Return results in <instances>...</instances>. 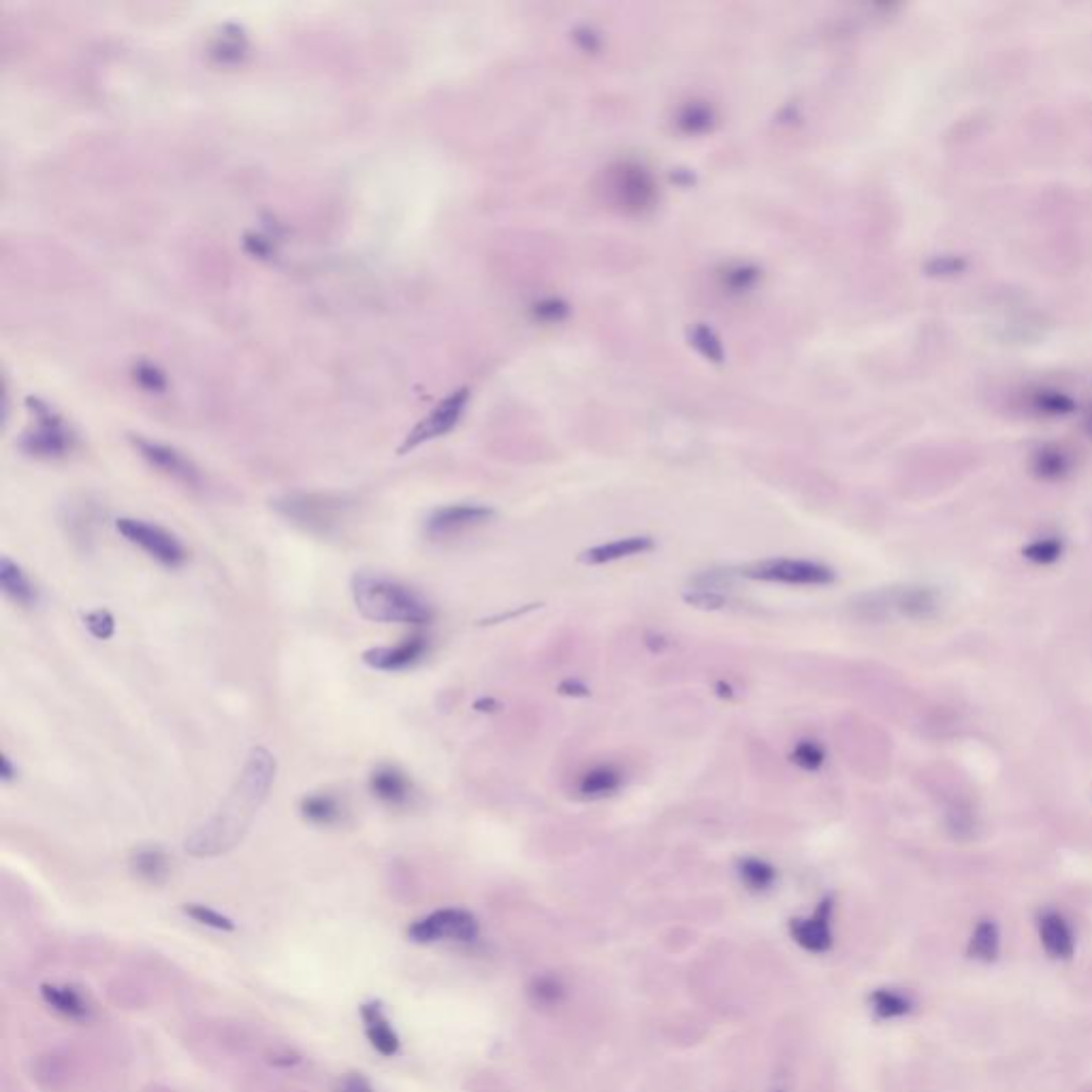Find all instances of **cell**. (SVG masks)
<instances>
[{"instance_id":"obj_1","label":"cell","mask_w":1092,"mask_h":1092,"mask_svg":"<svg viewBox=\"0 0 1092 1092\" xmlns=\"http://www.w3.org/2000/svg\"><path fill=\"white\" fill-rule=\"evenodd\" d=\"M275 779V760L269 751L254 749L246 762V768L220 811L211 822L203 824L201 828L186 841V851L192 856H216L235 847L242 841V834L248 830L252 818L259 813V806L268 798L269 787Z\"/></svg>"},{"instance_id":"obj_2","label":"cell","mask_w":1092,"mask_h":1092,"mask_svg":"<svg viewBox=\"0 0 1092 1092\" xmlns=\"http://www.w3.org/2000/svg\"><path fill=\"white\" fill-rule=\"evenodd\" d=\"M352 600L363 617L376 624L421 625L431 619L429 604L388 576L357 572L352 576Z\"/></svg>"},{"instance_id":"obj_3","label":"cell","mask_w":1092,"mask_h":1092,"mask_svg":"<svg viewBox=\"0 0 1092 1092\" xmlns=\"http://www.w3.org/2000/svg\"><path fill=\"white\" fill-rule=\"evenodd\" d=\"M26 404H29L34 425L22 438V448L29 452V455L43 459H54L65 455L70 448V444H73V436H70L67 423L62 421L50 406L43 404L41 399L29 397L26 399Z\"/></svg>"},{"instance_id":"obj_4","label":"cell","mask_w":1092,"mask_h":1092,"mask_svg":"<svg viewBox=\"0 0 1092 1092\" xmlns=\"http://www.w3.org/2000/svg\"><path fill=\"white\" fill-rule=\"evenodd\" d=\"M741 574L753 581L809 585V587H820V585H830L834 581L832 567L818 562H806V559H768V562L747 566Z\"/></svg>"},{"instance_id":"obj_5","label":"cell","mask_w":1092,"mask_h":1092,"mask_svg":"<svg viewBox=\"0 0 1092 1092\" xmlns=\"http://www.w3.org/2000/svg\"><path fill=\"white\" fill-rule=\"evenodd\" d=\"M478 935V922L466 909H440L407 928L414 943H436V941H472Z\"/></svg>"},{"instance_id":"obj_6","label":"cell","mask_w":1092,"mask_h":1092,"mask_svg":"<svg viewBox=\"0 0 1092 1092\" xmlns=\"http://www.w3.org/2000/svg\"><path fill=\"white\" fill-rule=\"evenodd\" d=\"M115 529H118L129 543L141 546L149 557H154L156 562H161L165 566L171 567L180 566L186 559V550L180 540L173 534H169L167 529L152 526V523L124 517L115 521Z\"/></svg>"},{"instance_id":"obj_7","label":"cell","mask_w":1092,"mask_h":1092,"mask_svg":"<svg viewBox=\"0 0 1092 1092\" xmlns=\"http://www.w3.org/2000/svg\"><path fill=\"white\" fill-rule=\"evenodd\" d=\"M467 399H469L467 388H459L452 395H448L447 399H444V402H440L436 407H433V412L429 416H425V419L416 425L410 433H407V438L404 440L399 452L414 450L416 447H421V444L429 442V440H436V438L444 436V433H448L459 423L461 416H464Z\"/></svg>"},{"instance_id":"obj_8","label":"cell","mask_w":1092,"mask_h":1092,"mask_svg":"<svg viewBox=\"0 0 1092 1092\" xmlns=\"http://www.w3.org/2000/svg\"><path fill=\"white\" fill-rule=\"evenodd\" d=\"M491 517L493 510L486 508V506H476V504L444 506V508H438L427 519V523H425V531H427L431 538H447L461 534V531L466 529H472L476 526H483V523L489 521Z\"/></svg>"},{"instance_id":"obj_9","label":"cell","mask_w":1092,"mask_h":1092,"mask_svg":"<svg viewBox=\"0 0 1092 1092\" xmlns=\"http://www.w3.org/2000/svg\"><path fill=\"white\" fill-rule=\"evenodd\" d=\"M612 192L621 208L641 211L651 206L655 197L649 173L638 165H621L612 175Z\"/></svg>"},{"instance_id":"obj_10","label":"cell","mask_w":1092,"mask_h":1092,"mask_svg":"<svg viewBox=\"0 0 1092 1092\" xmlns=\"http://www.w3.org/2000/svg\"><path fill=\"white\" fill-rule=\"evenodd\" d=\"M130 442H132V447L139 450V455L144 457L149 466L161 469V472L173 476L182 483H189V485L199 481L197 467H194L184 455H180V452H177L175 448L167 447V444H161V442L146 440L141 436H132Z\"/></svg>"},{"instance_id":"obj_11","label":"cell","mask_w":1092,"mask_h":1092,"mask_svg":"<svg viewBox=\"0 0 1092 1092\" xmlns=\"http://www.w3.org/2000/svg\"><path fill=\"white\" fill-rule=\"evenodd\" d=\"M278 508L287 514L288 519L304 523L308 527H321L335 523L337 514H340L342 506L337 500H328V497H316V495H292L278 504Z\"/></svg>"},{"instance_id":"obj_12","label":"cell","mask_w":1092,"mask_h":1092,"mask_svg":"<svg viewBox=\"0 0 1092 1092\" xmlns=\"http://www.w3.org/2000/svg\"><path fill=\"white\" fill-rule=\"evenodd\" d=\"M1039 943L1052 961H1071L1076 954V935L1067 918L1059 911H1043L1037 918Z\"/></svg>"},{"instance_id":"obj_13","label":"cell","mask_w":1092,"mask_h":1092,"mask_svg":"<svg viewBox=\"0 0 1092 1092\" xmlns=\"http://www.w3.org/2000/svg\"><path fill=\"white\" fill-rule=\"evenodd\" d=\"M425 651H427V641L423 636H412L397 646H378V649L366 651L363 662L376 670H402L419 662Z\"/></svg>"},{"instance_id":"obj_14","label":"cell","mask_w":1092,"mask_h":1092,"mask_svg":"<svg viewBox=\"0 0 1092 1092\" xmlns=\"http://www.w3.org/2000/svg\"><path fill=\"white\" fill-rule=\"evenodd\" d=\"M830 916L832 899H825L809 920H792V926H789L792 928V937L803 947L811 949V952H828L832 945Z\"/></svg>"},{"instance_id":"obj_15","label":"cell","mask_w":1092,"mask_h":1092,"mask_svg":"<svg viewBox=\"0 0 1092 1092\" xmlns=\"http://www.w3.org/2000/svg\"><path fill=\"white\" fill-rule=\"evenodd\" d=\"M361 1018L363 1024H366V1035L369 1039V1043L374 1045V1050L387 1056V1059L388 1056H395L399 1052V1037L393 1031V1026H390L383 1005L376 1001L366 1003V1005L361 1007Z\"/></svg>"},{"instance_id":"obj_16","label":"cell","mask_w":1092,"mask_h":1092,"mask_svg":"<svg viewBox=\"0 0 1092 1092\" xmlns=\"http://www.w3.org/2000/svg\"><path fill=\"white\" fill-rule=\"evenodd\" d=\"M1001 949H1003L1001 926L990 918L980 920L971 932L969 943H966V956L975 963L992 964L1001 958Z\"/></svg>"},{"instance_id":"obj_17","label":"cell","mask_w":1092,"mask_h":1092,"mask_svg":"<svg viewBox=\"0 0 1092 1092\" xmlns=\"http://www.w3.org/2000/svg\"><path fill=\"white\" fill-rule=\"evenodd\" d=\"M651 548H653V540L649 536H629V538H619V540H612V543L585 550L581 559L589 566H602V564L619 562V559L643 555Z\"/></svg>"},{"instance_id":"obj_18","label":"cell","mask_w":1092,"mask_h":1092,"mask_svg":"<svg viewBox=\"0 0 1092 1092\" xmlns=\"http://www.w3.org/2000/svg\"><path fill=\"white\" fill-rule=\"evenodd\" d=\"M369 789L378 801L387 804H404L410 798V781L393 766H380L371 772Z\"/></svg>"},{"instance_id":"obj_19","label":"cell","mask_w":1092,"mask_h":1092,"mask_svg":"<svg viewBox=\"0 0 1092 1092\" xmlns=\"http://www.w3.org/2000/svg\"><path fill=\"white\" fill-rule=\"evenodd\" d=\"M0 587L20 606H32L39 600L37 587L29 579V574L9 557L0 559Z\"/></svg>"},{"instance_id":"obj_20","label":"cell","mask_w":1092,"mask_h":1092,"mask_svg":"<svg viewBox=\"0 0 1092 1092\" xmlns=\"http://www.w3.org/2000/svg\"><path fill=\"white\" fill-rule=\"evenodd\" d=\"M41 994H43V1001L48 1003V1005L58 1011L65 1018L70 1020H88L90 1018V1007H88V1003L84 1001L82 994L77 990L69 988V985H41Z\"/></svg>"},{"instance_id":"obj_21","label":"cell","mask_w":1092,"mask_h":1092,"mask_svg":"<svg viewBox=\"0 0 1092 1092\" xmlns=\"http://www.w3.org/2000/svg\"><path fill=\"white\" fill-rule=\"evenodd\" d=\"M621 781H624V777H621V772L615 766L610 764L593 766L581 777L579 794L589 798V801H600V798L615 794L621 787Z\"/></svg>"},{"instance_id":"obj_22","label":"cell","mask_w":1092,"mask_h":1092,"mask_svg":"<svg viewBox=\"0 0 1092 1092\" xmlns=\"http://www.w3.org/2000/svg\"><path fill=\"white\" fill-rule=\"evenodd\" d=\"M894 606L907 617H928L937 610L935 591L926 587H907L894 596Z\"/></svg>"},{"instance_id":"obj_23","label":"cell","mask_w":1092,"mask_h":1092,"mask_svg":"<svg viewBox=\"0 0 1092 1092\" xmlns=\"http://www.w3.org/2000/svg\"><path fill=\"white\" fill-rule=\"evenodd\" d=\"M130 864L135 875L149 884H161L169 873V858L165 856V851L156 847H146L135 851Z\"/></svg>"},{"instance_id":"obj_24","label":"cell","mask_w":1092,"mask_h":1092,"mask_svg":"<svg viewBox=\"0 0 1092 1092\" xmlns=\"http://www.w3.org/2000/svg\"><path fill=\"white\" fill-rule=\"evenodd\" d=\"M871 1007H873L877 1018L894 1020V1018L909 1016L913 1011V1001L907 997V994H903L899 990L882 988V990H875L871 994Z\"/></svg>"},{"instance_id":"obj_25","label":"cell","mask_w":1092,"mask_h":1092,"mask_svg":"<svg viewBox=\"0 0 1092 1092\" xmlns=\"http://www.w3.org/2000/svg\"><path fill=\"white\" fill-rule=\"evenodd\" d=\"M301 813H304V818L312 824L328 825L340 820V804H337L333 796L312 794L304 798V803H301Z\"/></svg>"},{"instance_id":"obj_26","label":"cell","mask_w":1092,"mask_h":1092,"mask_svg":"<svg viewBox=\"0 0 1092 1092\" xmlns=\"http://www.w3.org/2000/svg\"><path fill=\"white\" fill-rule=\"evenodd\" d=\"M739 875L751 890H766L777 879V871L760 858H745L739 863Z\"/></svg>"},{"instance_id":"obj_27","label":"cell","mask_w":1092,"mask_h":1092,"mask_svg":"<svg viewBox=\"0 0 1092 1092\" xmlns=\"http://www.w3.org/2000/svg\"><path fill=\"white\" fill-rule=\"evenodd\" d=\"M1023 553L1028 562L1047 566V564H1054L1056 559L1062 555V543L1059 538H1042V540H1035V543L1024 546Z\"/></svg>"},{"instance_id":"obj_28","label":"cell","mask_w":1092,"mask_h":1092,"mask_svg":"<svg viewBox=\"0 0 1092 1092\" xmlns=\"http://www.w3.org/2000/svg\"><path fill=\"white\" fill-rule=\"evenodd\" d=\"M132 376H135V383L141 388L149 390V393H163L167 388L165 374L149 361L135 363V366H132Z\"/></svg>"},{"instance_id":"obj_29","label":"cell","mask_w":1092,"mask_h":1092,"mask_svg":"<svg viewBox=\"0 0 1092 1092\" xmlns=\"http://www.w3.org/2000/svg\"><path fill=\"white\" fill-rule=\"evenodd\" d=\"M184 913L189 918H192L194 922H199V924H203V926H209V928H216V930H227V932L235 928L233 922H230L227 916H222V913L206 907V904H186Z\"/></svg>"},{"instance_id":"obj_30","label":"cell","mask_w":1092,"mask_h":1092,"mask_svg":"<svg viewBox=\"0 0 1092 1092\" xmlns=\"http://www.w3.org/2000/svg\"><path fill=\"white\" fill-rule=\"evenodd\" d=\"M824 749L815 741H801L792 751V762L804 770H818L824 764Z\"/></svg>"},{"instance_id":"obj_31","label":"cell","mask_w":1092,"mask_h":1092,"mask_svg":"<svg viewBox=\"0 0 1092 1092\" xmlns=\"http://www.w3.org/2000/svg\"><path fill=\"white\" fill-rule=\"evenodd\" d=\"M531 997H534L538 1005H555L564 997V985L557 978L546 975V978H540L531 985Z\"/></svg>"},{"instance_id":"obj_32","label":"cell","mask_w":1092,"mask_h":1092,"mask_svg":"<svg viewBox=\"0 0 1092 1092\" xmlns=\"http://www.w3.org/2000/svg\"><path fill=\"white\" fill-rule=\"evenodd\" d=\"M84 621H86L88 632H90L94 638H99V641H108V638H111L115 632V619H113L111 612L105 610V608L88 612Z\"/></svg>"},{"instance_id":"obj_33","label":"cell","mask_w":1092,"mask_h":1092,"mask_svg":"<svg viewBox=\"0 0 1092 1092\" xmlns=\"http://www.w3.org/2000/svg\"><path fill=\"white\" fill-rule=\"evenodd\" d=\"M244 50H246L244 34H239L235 30L233 34H222V37L216 41L214 56H218L220 60H239L244 54Z\"/></svg>"},{"instance_id":"obj_34","label":"cell","mask_w":1092,"mask_h":1092,"mask_svg":"<svg viewBox=\"0 0 1092 1092\" xmlns=\"http://www.w3.org/2000/svg\"><path fill=\"white\" fill-rule=\"evenodd\" d=\"M691 340H694V346L705 354V357H708L710 361H722V344H719V340L710 328L706 327L694 328Z\"/></svg>"},{"instance_id":"obj_35","label":"cell","mask_w":1092,"mask_h":1092,"mask_svg":"<svg viewBox=\"0 0 1092 1092\" xmlns=\"http://www.w3.org/2000/svg\"><path fill=\"white\" fill-rule=\"evenodd\" d=\"M710 120H713V113H710V109L705 108V105H689V108L681 115V124L685 127V130H691V132L708 129Z\"/></svg>"},{"instance_id":"obj_36","label":"cell","mask_w":1092,"mask_h":1092,"mask_svg":"<svg viewBox=\"0 0 1092 1092\" xmlns=\"http://www.w3.org/2000/svg\"><path fill=\"white\" fill-rule=\"evenodd\" d=\"M1037 474H1042L1045 478H1054V476H1061L1064 472V459L1059 455V452H1042L1035 464Z\"/></svg>"},{"instance_id":"obj_37","label":"cell","mask_w":1092,"mask_h":1092,"mask_svg":"<svg viewBox=\"0 0 1092 1092\" xmlns=\"http://www.w3.org/2000/svg\"><path fill=\"white\" fill-rule=\"evenodd\" d=\"M337 1092H374V1088L361 1073H346L337 1084Z\"/></svg>"},{"instance_id":"obj_38","label":"cell","mask_w":1092,"mask_h":1092,"mask_svg":"<svg viewBox=\"0 0 1092 1092\" xmlns=\"http://www.w3.org/2000/svg\"><path fill=\"white\" fill-rule=\"evenodd\" d=\"M0 777H3L5 781H11L13 777H17V770H13L11 760H9V758L0 760Z\"/></svg>"}]
</instances>
